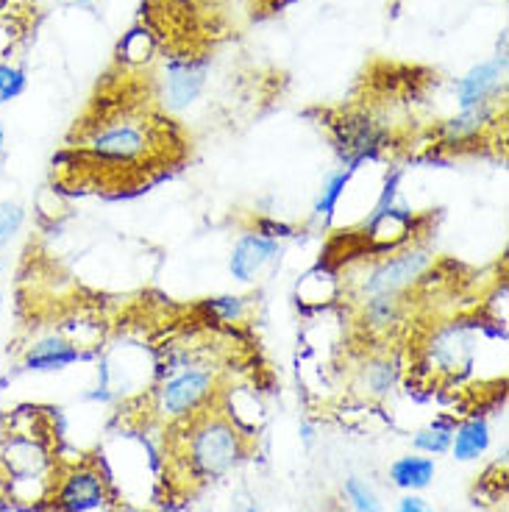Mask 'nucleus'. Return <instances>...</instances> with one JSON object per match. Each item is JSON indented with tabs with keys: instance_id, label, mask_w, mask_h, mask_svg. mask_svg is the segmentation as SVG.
Masks as SVG:
<instances>
[{
	"instance_id": "obj_32",
	"label": "nucleus",
	"mask_w": 509,
	"mask_h": 512,
	"mask_svg": "<svg viewBox=\"0 0 509 512\" xmlns=\"http://www.w3.org/2000/svg\"><path fill=\"white\" fill-rule=\"evenodd\" d=\"M0 276H3V254H0ZM0 318H3V287H0Z\"/></svg>"
},
{
	"instance_id": "obj_25",
	"label": "nucleus",
	"mask_w": 509,
	"mask_h": 512,
	"mask_svg": "<svg viewBox=\"0 0 509 512\" xmlns=\"http://www.w3.org/2000/svg\"><path fill=\"white\" fill-rule=\"evenodd\" d=\"M28 87V76L23 67L9 62H0V106L17 101Z\"/></svg>"
},
{
	"instance_id": "obj_16",
	"label": "nucleus",
	"mask_w": 509,
	"mask_h": 512,
	"mask_svg": "<svg viewBox=\"0 0 509 512\" xmlns=\"http://www.w3.org/2000/svg\"><path fill=\"white\" fill-rule=\"evenodd\" d=\"M359 320L370 334H393L395 329L404 326L412 301L409 295H373L357 301Z\"/></svg>"
},
{
	"instance_id": "obj_3",
	"label": "nucleus",
	"mask_w": 509,
	"mask_h": 512,
	"mask_svg": "<svg viewBox=\"0 0 509 512\" xmlns=\"http://www.w3.org/2000/svg\"><path fill=\"white\" fill-rule=\"evenodd\" d=\"M176 429H181L179 462L198 482H215L234 471L251 448L248 432L231 421L220 404H209Z\"/></svg>"
},
{
	"instance_id": "obj_12",
	"label": "nucleus",
	"mask_w": 509,
	"mask_h": 512,
	"mask_svg": "<svg viewBox=\"0 0 509 512\" xmlns=\"http://www.w3.org/2000/svg\"><path fill=\"white\" fill-rule=\"evenodd\" d=\"M337 148L343 156V167L357 173L365 162L382 154L384 131L370 117H348L337 126Z\"/></svg>"
},
{
	"instance_id": "obj_11",
	"label": "nucleus",
	"mask_w": 509,
	"mask_h": 512,
	"mask_svg": "<svg viewBox=\"0 0 509 512\" xmlns=\"http://www.w3.org/2000/svg\"><path fill=\"white\" fill-rule=\"evenodd\" d=\"M401 384V359L390 351L370 354L354 368L351 390L365 401H384L395 393Z\"/></svg>"
},
{
	"instance_id": "obj_34",
	"label": "nucleus",
	"mask_w": 509,
	"mask_h": 512,
	"mask_svg": "<svg viewBox=\"0 0 509 512\" xmlns=\"http://www.w3.org/2000/svg\"><path fill=\"white\" fill-rule=\"evenodd\" d=\"M245 512H259V510H256L254 504H251V507H245Z\"/></svg>"
},
{
	"instance_id": "obj_23",
	"label": "nucleus",
	"mask_w": 509,
	"mask_h": 512,
	"mask_svg": "<svg viewBox=\"0 0 509 512\" xmlns=\"http://www.w3.org/2000/svg\"><path fill=\"white\" fill-rule=\"evenodd\" d=\"M206 315L217 323H226V326H234V323H242L248 318V301L242 295H215V298H206L204 301Z\"/></svg>"
},
{
	"instance_id": "obj_2",
	"label": "nucleus",
	"mask_w": 509,
	"mask_h": 512,
	"mask_svg": "<svg viewBox=\"0 0 509 512\" xmlns=\"http://www.w3.org/2000/svg\"><path fill=\"white\" fill-rule=\"evenodd\" d=\"M78 151L106 173H142L165 156V134L148 115L117 109L87 126Z\"/></svg>"
},
{
	"instance_id": "obj_1",
	"label": "nucleus",
	"mask_w": 509,
	"mask_h": 512,
	"mask_svg": "<svg viewBox=\"0 0 509 512\" xmlns=\"http://www.w3.org/2000/svg\"><path fill=\"white\" fill-rule=\"evenodd\" d=\"M59 471L62 465L42 412L17 410L9 415L0 443V487L6 501L17 507H48Z\"/></svg>"
},
{
	"instance_id": "obj_30",
	"label": "nucleus",
	"mask_w": 509,
	"mask_h": 512,
	"mask_svg": "<svg viewBox=\"0 0 509 512\" xmlns=\"http://www.w3.org/2000/svg\"><path fill=\"white\" fill-rule=\"evenodd\" d=\"M62 6H73V9H92L95 0H59Z\"/></svg>"
},
{
	"instance_id": "obj_17",
	"label": "nucleus",
	"mask_w": 509,
	"mask_h": 512,
	"mask_svg": "<svg viewBox=\"0 0 509 512\" xmlns=\"http://www.w3.org/2000/svg\"><path fill=\"white\" fill-rule=\"evenodd\" d=\"M490 443H493V426H490V421L484 415H468V418L457 421L448 454L457 462H476L487 454Z\"/></svg>"
},
{
	"instance_id": "obj_24",
	"label": "nucleus",
	"mask_w": 509,
	"mask_h": 512,
	"mask_svg": "<svg viewBox=\"0 0 509 512\" xmlns=\"http://www.w3.org/2000/svg\"><path fill=\"white\" fill-rule=\"evenodd\" d=\"M26 226V206L17 201H0V254Z\"/></svg>"
},
{
	"instance_id": "obj_13",
	"label": "nucleus",
	"mask_w": 509,
	"mask_h": 512,
	"mask_svg": "<svg viewBox=\"0 0 509 512\" xmlns=\"http://www.w3.org/2000/svg\"><path fill=\"white\" fill-rule=\"evenodd\" d=\"M504 84H507V56L501 53L490 62H482L471 67L465 76L457 81V103L459 109L468 106H479V103H493L504 95Z\"/></svg>"
},
{
	"instance_id": "obj_6",
	"label": "nucleus",
	"mask_w": 509,
	"mask_h": 512,
	"mask_svg": "<svg viewBox=\"0 0 509 512\" xmlns=\"http://www.w3.org/2000/svg\"><path fill=\"white\" fill-rule=\"evenodd\" d=\"M484 337V318H454L434 326L423 340V365L437 379L468 376Z\"/></svg>"
},
{
	"instance_id": "obj_29",
	"label": "nucleus",
	"mask_w": 509,
	"mask_h": 512,
	"mask_svg": "<svg viewBox=\"0 0 509 512\" xmlns=\"http://www.w3.org/2000/svg\"><path fill=\"white\" fill-rule=\"evenodd\" d=\"M6 159H9V137H6V128L0 126V176L6 170Z\"/></svg>"
},
{
	"instance_id": "obj_27",
	"label": "nucleus",
	"mask_w": 509,
	"mask_h": 512,
	"mask_svg": "<svg viewBox=\"0 0 509 512\" xmlns=\"http://www.w3.org/2000/svg\"><path fill=\"white\" fill-rule=\"evenodd\" d=\"M254 229L262 231L265 237L279 240V243H284V240H293L295 234H298L293 223H284V220H276V218H259L254 223Z\"/></svg>"
},
{
	"instance_id": "obj_8",
	"label": "nucleus",
	"mask_w": 509,
	"mask_h": 512,
	"mask_svg": "<svg viewBox=\"0 0 509 512\" xmlns=\"http://www.w3.org/2000/svg\"><path fill=\"white\" fill-rule=\"evenodd\" d=\"M362 234L368 240V248L376 256L393 254L404 245L415 243L418 234V215L409 209L407 204L395 201L387 209L370 212L368 218L362 220Z\"/></svg>"
},
{
	"instance_id": "obj_7",
	"label": "nucleus",
	"mask_w": 509,
	"mask_h": 512,
	"mask_svg": "<svg viewBox=\"0 0 509 512\" xmlns=\"http://www.w3.org/2000/svg\"><path fill=\"white\" fill-rule=\"evenodd\" d=\"M112 501V485L98 462H78L59 471L48 507L53 512H92Z\"/></svg>"
},
{
	"instance_id": "obj_20",
	"label": "nucleus",
	"mask_w": 509,
	"mask_h": 512,
	"mask_svg": "<svg viewBox=\"0 0 509 512\" xmlns=\"http://www.w3.org/2000/svg\"><path fill=\"white\" fill-rule=\"evenodd\" d=\"M354 179V170H348V167H340V170H331L329 176L323 179L320 184L318 198H315V204H312V220L318 223V226H331V220L337 215V206L343 201L345 190H348V184Z\"/></svg>"
},
{
	"instance_id": "obj_31",
	"label": "nucleus",
	"mask_w": 509,
	"mask_h": 512,
	"mask_svg": "<svg viewBox=\"0 0 509 512\" xmlns=\"http://www.w3.org/2000/svg\"><path fill=\"white\" fill-rule=\"evenodd\" d=\"M301 435H304L306 443H312V437H315V429H312L309 423H304V426H301Z\"/></svg>"
},
{
	"instance_id": "obj_9",
	"label": "nucleus",
	"mask_w": 509,
	"mask_h": 512,
	"mask_svg": "<svg viewBox=\"0 0 509 512\" xmlns=\"http://www.w3.org/2000/svg\"><path fill=\"white\" fill-rule=\"evenodd\" d=\"M81 359H87V348L78 346L73 337L64 332H45L23 348L20 368L28 373H59L73 368Z\"/></svg>"
},
{
	"instance_id": "obj_4",
	"label": "nucleus",
	"mask_w": 509,
	"mask_h": 512,
	"mask_svg": "<svg viewBox=\"0 0 509 512\" xmlns=\"http://www.w3.org/2000/svg\"><path fill=\"white\" fill-rule=\"evenodd\" d=\"M220 396V376L215 365L192 359L179 371L156 376L148 393V415L165 426H179L192 415L215 404Z\"/></svg>"
},
{
	"instance_id": "obj_10",
	"label": "nucleus",
	"mask_w": 509,
	"mask_h": 512,
	"mask_svg": "<svg viewBox=\"0 0 509 512\" xmlns=\"http://www.w3.org/2000/svg\"><path fill=\"white\" fill-rule=\"evenodd\" d=\"M281 251H284V248H281L279 240L265 237L262 231H242L229 254L231 279L240 284H254L256 279L279 259Z\"/></svg>"
},
{
	"instance_id": "obj_21",
	"label": "nucleus",
	"mask_w": 509,
	"mask_h": 512,
	"mask_svg": "<svg viewBox=\"0 0 509 512\" xmlns=\"http://www.w3.org/2000/svg\"><path fill=\"white\" fill-rule=\"evenodd\" d=\"M454 429H457V418L440 415V418H434L432 423H426L423 429L415 432V437H412V448H415L418 454H426V457H443V454H448V448H451Z\"/></svg>"
},
{
	"instance_id": "obj_5",
	"label": "nucleus",
	"mask_w": 509,
	"mask_h": 512,
	"mask_svg": "<svg viewBox=\"0 0 509 512\" xmlns=\"http://www.w3.org/2000/svg\"><path fill=\"white\" fill-rule=\"evenodd\" d=\"M434 268V251L423 243H409L393 254H382L362 265L354 279L343 282L351 287L354 301L373 295H409Z\"/></svg>"
},
{
	"instance_id": "obj_22",
	"label": "nucleus",
	"mask_w": 509,
	"mask_h": 512,
	"mask_svg": "<svg viewBox=\"0 0 509 512\" xmlns=\"http://www.w3.org/2000/svg\"><path fill=\"white\" fill-rule=\"evenodd\" d=\"M343 496L351 512H384V501L379 490L365 482L362 476H348L343 485Z\"/></svg>"
},
{
	"instance_id": "obj_18",
	"label": "nucleus",
	"mask_w": 509,
	"mask_h": 512,
	"mask_svg": "<svg viewBox=\"0 0 509 512\" xmlns=\"http://www.w3.org/2000/svg\"><path fill=\"white\" fill-rule=\"evenodd\" d=\"M390 482L398 490H404V493H420V490H426V487H432L434 476H437V462L432 457H426V454H404V457H398V460L390 462Z\"/></svg>"
},
{
	"instance_id": "obj_14",
	"label": "nucleus",
	"mask_w": 509,
	"mask_h": 512,
	"mask_svg": "<svg viewBox=\"0 0 509 512\" xmlns=\"http://www.w3.org/2000/svg\"><path fill=\"white\" fill-rule=\"evenodd\" d=\"M498 117V101L493 103H479V106H468V109H459V115L443 120L434 137L437 142L448 148V151H459V148H468L473 142H479L487 128L496 123Z\"/></svg>"
},
{
	"instance_id": "obj_28",
	"label": "nucleus",
	"mask_w": 509,
	"mask_h": 512,
	"mask_svg": "<svg viewBox=\"0 0 509 512\" xmlns=\"http://www.w3.org/2000/svg\"><path fill=\"white\" fill-rule=\"evenodd\" d=\"M393 512H434V507L418 493H404L401 499L395 501Z\"/></svg>"
},
{
	"instance_id": "obj_26",
	"label": "nucleus",
	"mask_w": 509,
	"mask_h": 512,
	"mask_svg": "<svg viewBox=\"0 0 509 512\" xmlns=\"http://www.w3.org/2000/svg\"><path fill=\"white\" fill-rule=\"evenodd\" d=\"M507 279H498L493 287V295L484 301V318L498 320V323H507Z\"/></svg>"
},
{
	"instance_id": "obj_33",
	"label": "nucleus",
	"mask_w": 509,
	"mask_h": 512,
	"mask_svg": "<svg viewBox=\"0 0 509 512\" xmlns=\"http://www.w3.org/2000/svg\"><path fill=\"white\" fill-rule=\"evenodd\" d=\"M117 512H142V510H134V507H120Z\"/></svg>"
},
{
	"instance_id": "obj_15",
	"label": "nucleus",
	"mask_w": 509,
	"mask_h": 512,
	"mask_svg": "<svg viewBox=\"0 0 509 512\" xmlns=\"http://www.w3.org/2000/svg\"><path fill=\"white\" fill-rule=\"evenodd\" d=\"M206 87V64L195 59L170 62L162 78V103L170 112H184L201 98Z\"/></svg>"
},
{
	"instance_id": "obj_19",
	"label": "nucleus",
	"mask_w": 509,
	"mask_h": 512,
	"mask_svg": "<svg viewBox=\"0 0 509 512\" xmlns=\"http://www.w3.org/2000/svg\"><path fill=\"white\" fill-rule=\"evenodd\" d=\"M343 279L334 273V268L329 265H318L306 273L304 279L298 282V304L301 307H329L331 301H337L340 293H343Z\"/></svg>"
}]
</instances>
